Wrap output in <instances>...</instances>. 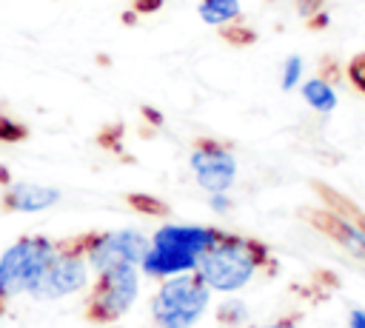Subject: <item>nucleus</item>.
I'll return each instance as SVG.
<instances>
[{"label":"nucleus","instance_id":"1","mask_svg":"<svg viewBox=\"0 0 365 328\" xmlns=\"http://www.w3.org/2000/svg\"><path fill=\"white\" fill-rule=\"evenodd\" d=\"M265 265H274V257L265 242L245 234L225 231L222 240L197 260L194 271L211 291L234 294V291H242Z\"/></svg>","mask_w":365,"mask_h":328},{"label":"nucleus","instance_id":"2","mask_svg":"<svg viewBox=\"0 0 365 328\" xmlns=\"http://www.w3.org/2000/svg\"><path fill=\"white\" fill-rule=\"evenodd\" d=\"M211 288L200 280L197 271L160 280V288L151 297V319L157 328H191L208 308Z\"/></svg>","mask_w":365,"mask_h":328},{"label":"nucleus","instance_id":"3","mask_svg":"<svg viewBox=\"0 0 365 328\" xmlns=\"http://www.w3.org/2000/svg\"><path fill=\"white\" fill-rule=\"evenodd\" d=\"M54 240L43 234H29L20 237L14 245H9L0 257V302L17 297V294H31L37 280L43 277L46 265L54 257Z\"/></svg>","mask_w":365,"mask_h":328},{"label":"nucleus","instance_id":"4","mask_svg":"<svg viewBox=\"0 0 365 328\" xmlns=\"http://www.w3.org/2000/svg\"><path fill=\"white\" fill-rule=\"evenodd\" d=\"M88 231L60 240L54 245V257L46 265L43 277L37 280V285L31 288V297L37 299H60L68 294H77L88 285Z\"/></svg>","mask_w":365,"mask_h":328},{"label":"nucleus","instance_id":"5","mask_svg":"<svg viewBox=\"0 0 365 328\" xmlns=\"http://www.w3.org/2000/svg\"><path fill=\"white\" fill-rule=\"evenodd\" d=\"M137 297H140L137 265H114L108 271H100L86 297V319L97 325H111L131 311Z\"/></svg>","mask_w":365,"mask_h":328},{"label":"nucleus","instance_id":"6","mask_svg":"<svg viewBox=\"0 0 365 328\" xmlns=\"http://www.w3.org/2000/svg\"><path fill=\"white\" fill-rule=\"evenodd\" d=\"M188 165L197 177V185L208 194H228L237 183V157L222 140L197 137L188 154Z\"/></svg>","mask_w":365,"mask_h":328},{"label":"nucleus","instance_id":"7","mask_svg":"<svg viewBox=\"0 0 365 328\" xmlns=\"http://www.w3.org/2000/svg\"><path fill=\"white\" fill-rule=\"evenodd\" d=\"M151 240L137 228H117V231H88V268L108 271L114 265H140Z\"/></svg>","mask_w":365,"mask_h":328},{"label":"nucleus","instance_id":"8","mask_svg":"<svg viewBox=\"0 0 365 328\" xmlns=\"http://www.w3.org/2000/svg\"><path fill=\"white\" fill-rule=\"evenodd\" d=\"M225 228L217 225H180V222H165L151 234V242H165L174 245L191 257H202L208 248H214L222 240Z\"/></svg>","mask_w":365,"mask_h":328},{"label":"nucleus","instance_id":"9","mask_svg":"<svg viewBox=\"0 0 365 328\" xmlns=\"http://www.w3.org/2000/svg\"><path fill=\"white\" fill-rule=\"evenodd\" d=\"M308 217H311V225L314 228H319L334 242H339L351 257H356V260L365 262V225L362 222H351L348 217H342V214H336L331 208L308 211Z\"/></svg>","mask_w":365,"mask_h":328},{"label":"nucleus","instance_id":"10","mask_svg":"<svg viewBox=\"0 0 365 328\" xmlns=\"http://www.w3.org/2000/svg\"><path fill=\"white\" fill-rule=\"evenodd\" d=\"M63 197L60 188L54 185H40V183H11L0 200V208L6 214H37L51 205H57Z\"/></svg>","mask_w":365,"mask_h":328},{"label":"nucleus","instance_id":"11","mask_svg":"<svg viewBox=\"0 0 365 328\" xmlns=\"http://www.w3.org/2000/svg\"><path fill=\"white\" fill-rule=\"evenodd\" d=\"M143 274L151 277V280H168V277H177V274H188L197 268V257L174 248V245H165V242H151L143 262H140Z\"/></svg>","mask_w":365,"mask_h":328},{"label":"nucleus","instance_id":"12","mask_svg":"<svg viewBox=\"0 0 365 328\" xmlns=\"http://www.w3.org/2000/svg\"><path fill=\"white\" fill-rule=\"evenodd\" d=\"M299 94L317 114H331L336 108V88L325 77H311L299 83Z\"/></svg>","mask_w":365,"mask_h":328},{"label":"nucleus","instance_id":"13","mask_svg":"<svg viewBox=\"0 0 365 328\" xmlns=\"http://www.w3.org/2000/svg\"><path fill=\"white\" fill-rule=\"evenodd\" d=\"M240 0H200L197 14L208 26H228L240 17Z\"/></svg>","mask_w":365,"mask_h":328},{"label":"nucleus","instance_id":"14","mask_svg":"<svg viewBox=\"0 0 365 328\" xmlns=\"http://www.w3.org/2000/svg\"><path fill=\"white\" fill-rule=\"evenodd\" d=\"M217 322L225 328H237V325L248 322V305L240 297H225L217 305Z\"/></svg>","mask_w":365,"mask_h":328},{"label":"nucleus","instance_id":"15","mask_svg":"<svg viewBox=\"0 0 365 328\" xmlns=\"http://www.w3.org/2000/svg\"><path fill=\"white\" fill-rule=\"evenodd\" d=\"M125 200H128V205H131L134 211H140V214H148V217H165V214H168V205H165L163 200L151 197V194H128Z\"/></svg>","mask_w":365,"mask_h":328},{"label":"nucleus","instance_id":"16","mask_svg":"<svg viewBox=\"0 0 365 328\" xmlns=\"http://www.w3.org/2000/svg\"><path fill=\"white\" fill-rule=\"evenodd\" d=\"M302 71H305V66H302V57H299V54H291V57H285V63H282V77H279V86H282V91H291V88H297V86L302 83Z\"/></svg>","mask_w":365,"mask_h":328},{"label":"nucleus","instance_id":"17","mask_svg":"<svg viewBox=\"0 0 365 328\" xmlns=\"http://www.w3.org/2000/svg\"><path fill=\"white\" fill-rule=\"evenodd\" d=\"M26 137H29V128H26L23 123H17V120L9 117V114H0V143L14 145V143H23Z\"/></svg>","mask_w":365,"mask_h":328},{"label":"nucleus","instance_id":"18","mask_svg":"<svg viewBox=\"0 0 365 328\" xmlns=\"http://www.w3.org/2000/svg\"><path fill=\"white\" fill-rule=\"evenodd\" d=\"M345 74H348L351 86H354L356 91H362V94H365V51H359V54H354V57L348 60Z\"/></svg>","mask_w":365,"mask_h":328},{"label":"nucleus","instance_id":"19","mask_svg":"<svg viewBox=\"0 0 365 328\" xmlns=\"http://www.w3.org/2000/svg\"><path fill=\"white\" fill-rule=\"evenodd\" d=\"M294 6H297V11L302 14V17H317L319 11H322V6H325V0H294Z\"/></svg>","mask_w":365,"mask_h":328},{"label":"nucleus","instance_id":"20","mask_svg":"<svg viewBox=\"0 0 365 328\" xmlns=\"http://www.w3.org/2000/svg\"><path fill=\"white\" fill-rule=\"evenodd\" d=\"M251 328H302L297 317H279L274 322H262V325H251Z\"/></svg>","mask_w":365,"mask_h":328},{"label":"nucleus","instance_id":"21","mask_svg":"<svg viewBox=\"0 0 365 328\" xmlns=\"http://www.w3.org/2000/svg\"><path fill=\"white\" fill-rule=\"evenodd\" d=\"M208 205H211L217 214H228V211H231V200H228V194H211Z\"/></svg>","mask_w":365,"mask_h":328},{"label":"nucleus","instance_id":"22","mask_svg":"<svg viewBox=\"0 0 365 328\" xmlns=\"http://www.w3.org/2000/svg\"><path fill=\"white\" fill-rule=\"evenodd\" d=\"M225 37L231 43H251L254 40V31H245V29H225Z\"/></svg>","mask_w":365,"mask_h":328},{"label":"nucleus","instance_id":"23","mask_svg":"<svg viewBox=\"0 0 365 328\" xmlns=\"http://www.w3.org/2000/svg\"><path fill=\"white\" fill-rule=\"evenodd\" d=\"M348 328H365V308H351L348 311Z\"/></svg>","mask_w":365,"mask_h":328},{"label":"nucleus","instance_id":"24","mask_svg":"<svg viewBox=\"0 0 365 328\" xmlns=\"http://www.w3.org/2000/svg\"><path fill=\"white\" fill-rule=\"evenodd\" d=\"M160 6H163V0H134V11H140V14H151Z\"/></svg>","mask_w":365,"mask_h":328},{"label":"nucleus","instance_id":"25","mask_svg":"<svg viewBox=\"0 0 365 328\" xmlns=\"http://www.w3.org/2000/svg\"><path fill=\"white\" fill-rule=\"evenodd\" d=\"M0 317H3V302H0Z\"/></svg>","mask_w":365,"mask_h":328}]
</instances>
